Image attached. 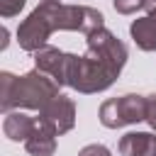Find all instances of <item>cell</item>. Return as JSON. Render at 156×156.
<instances>
[{
    "mask_svg": "<svg viewBox=\"0 0 156 156\" xmlns=\"http://www.w3.org/2000/svg\"><path fill=\"white\" fill-rule=\"evenodd\" d=\"M85 44L88 46H85V54L83 56L71 54L66 85H71L73 90H78L83 95L102 93L122 73L129 51L105 27L98 29V32H93V34H88Z\"/></svg>",
    "mask_w": 156,
    "mask_h": 156,
    "instance_id": "6da1fadb",
    "label": "cell"
},
{
    "mask_svg": "<svg viewBox=\"0 0 156 156\" xmlns=\"http://www.w3.org/2000/svg\"><path fill=\"white\" fill-rule=\"evenodd\" d=\"M105 27V17L100 10L88 7V5H66L58 0H41L27 20L20 22L17 27V44L24 51H37L46 46L49 37L56 29L63 32H80V34H93Z\"/></svg>",
    "mask_w": 156,
    "mask_h": 156,
    "instance_id": "7a4b0ae2",
    "label": "cell"
},
{
    "mask_svg": "<svg viewBox=\"0 0 156 156\" xmlns=\"http://www.w3.org/2000/svg\"><path fill=\"white\" fill-rule=\"evenodd\" d=\"M58 83L34 68L24 76H12L7 71L0 73V107L2 112H10V110H44L58 93Z\"/></svg>",
    "mask_w": 156,
    "mask_h": 156,
    "instance_id": "3957f363",
    "label": "cell"
},
{
    "mask_svg": "<svg viewBox=\"0 0 156 156\" xmlns=\"http://www.w3.org/2000/svg\"><path fill=\"white\" fill-rule=\"evenodd\" d=\"M98 117L102 127L107 129H119V127H129L136 122H146V95L127 93L119 98H110L100 105Z\"/></svg>",
    "mask_w": 156,
    "mask_h": 156,
    "instance_id": "277c9868",
    "label": "cell"
},
{
    "mask_svg": "<svg viewBox=\"0 0 156 156\" xmlns=\"http://www.w3.org/2000/svg\"><path fill=\"white\" fill-rule=\"evenodd\" d=\"M39 117L51 124L56 134H66L76 124V102L66 95H56L44 110H39Z\"/></svg>",
    "mask_w": 156,
    "mask_h": 156,
    "instance_id": "5b68a950",
    "label": "cell"
},
{
    "mask_svg": "<svg viewBox=\"0 0 156 156\" xmlns=\"http://www.w3.org/2000/svg\"><path fill=\"white\" fill-rule=\"evenodd\" d=\"M68 63H71V54L56 49V46H41L34 51V66L44 73H49L58 85H66L68 78Z\"/></svg>",
    "mask_w": 156,
    "mask_h": 156,
    "instance_id": "8992f818",
    "label": "cell"
},
{
    "mask_svg": "<svg viewBox=\"0 0 156 156\" xmlns=\"http://www.w3.org/2000/svg\"><path fill=\"white\" fill-rule=\"evenodd\" d=\"M56 132L51 124H46L39 115L34 117V129L24 141V149L29 156H54L56 151Z\"/></svg>",
    "mask_w": 156,
    "mask_h": 156,
    "instance_id": "52a82bcc",
    "label": "cell"
},
{
    "mask_svg": "<svg viewBox=\"0 0 156 156\" xmlns=\"http://www.w3.org/2000/svg\"><path fill=\"white\" fill-rule=\"evenodd\" d=\"M129 34L141 51H156V7L129 24Z\"/></svg>",
    "mask_w": 156,
    "mask_h": 156,
    "instance_id": "ba28073f",
    "label": "cell"
},
{
    "mask_svg": "<svg viewBox=\"0 0 156 156\" xmlns=\"http://www.w3.org/2000/svg\"><path fill=\"white\" fill-rule=\"evenodd\" d=\"M122 156H156V134L151 132H127L119 139Z\"/></svg>",
    "mask_w": 156,
    "mask_h": 156,
    "instance_id": "9c48e42d",
    "label": "cell"
},
{
    "mask_svg": "<svg viewBox=\"0 0 156 156\" xmlns=\"http://www.w3.org/2000/svg\"><path fill=\"white\" fill-rule=\"evenodd\" d=\"M34 129V117L20 112V110H10L5 112V119H2V132L10 141H27V136L32 134Z\"/></svg>",
    "mask_w": 156,
    "mask_h": 156,
    "instance_id": "30bf717a",
    "label": "cell"
},
{
    "mask_svg": "<svg viewBox=\"0 0 156 156\" xmlns=\"http://www.w3.org/2000/svg\"><path fill=\"white\" fill-rule=\"evenodd\" d=\"M112 5L119 15H134L139 10H149L146 0H112Z\"/></svg>",
    "mask_w": 156,
    "mask_h": 156,
    "instance_id": "8fae6325",
    "label": "cell"
},
{
    "mask_svg": "<svg viewBox=\"0 0 156 156\" xmlns=\"http://www.w3.org/2000/svg\"><path fill=\"white\" fill-rule=\"evenodd\" d=\"M27 0H0V15L2 17H15L22 7H24Z\"/></svg>",
    "mask_w": 156,
    "mask_h": 156,
    "instance_id": "7c38bea8",
    "label": "cell"
},
{
    "mask_svg": "<svg viewBox=\"0 0 156 156\" xmlns=\"http://www.w3.org/2000/svg\"><path fill=\"white\" fill-rule=\"evenodd\" d=\"M78 156H112V154H110V149L102 146V144H88V146H83V149L78 151Z\"/></svg>",
    "mask_w": 156,
    "mask_h": 156,
    "instance_id": "4fadbf2b",
    "label": "cell"
},
{
    "mask_svg": "<svg viewBox=\"0 0 156 156\" xmlns=\"http://www.w3.org/2000/svg\"><path fill=\"white\" fill-rule=\"evenodd\" d=\"M146 122L156 132V93L154 95H146Z\"/></svg>",
    "mask_w": 156,
    "mask_h": 156,
    "instance_id": "5bb4252c",
    "label": "cell"
},
{
    "mask_svg": "<svg viewBox=\"0 0 156 156\" xmlns=\"http://www.w3.org/2000/svg\"><path fill=\"white\" fill-rule=\"evenodd\" d=\"M146 5H149V10H151V7H156V0H146Z\"/></svg>",
    "mask_w": 156,
    "mask_h": 156,
    "instance_id": "9a60e30c",
    "label": "cell"
}]
</instances>
